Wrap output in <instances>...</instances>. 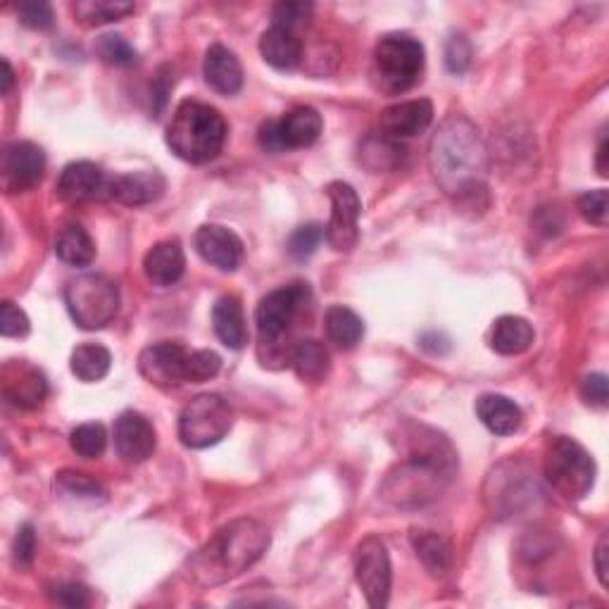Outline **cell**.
Wrapping results in <instances>:
<instances>
[{"mask_svg":"<svg viewBox=\"0 0 609 609\" xmlns=\"http://www.w3.org/2000/svg\"><path fill=\"white\" fill-rule=\"evenodd\" d=\"M70 443H72V450L76 452V455H82L86 460H96L108 448L106 426L98 424V422H88V424L76 426V429L70 436Z\"/></svg>","mask_w":609,"mask_h":609,"instance_id":"34","label":"cell"},{"mask_svg":"<svg viewBox=\"0 0 609 609\" xmlns=\"http://www.w3.org/2000/svg\"><path fill=\"white\" fill-rule=\"evenodd\" d=\"M233 424V410L222 395L205 393L193 398L179 414V438L191 450L217 446Z\"/></svg>","mask_w":609,"mask_h":609,"instance_id":"9","label":"cell"},{"mask_svg":"<svg viewBox=\"0 0 609 609\" xmlns=\"http://www.w3.org/2000/svg\"><path fill=\"white\" fill-rule=\"evenodd\" d=\"M578 215L586 219L588 224L595 227H607V217H609V191L598 188V191H588L583 193L576 203Z\"/></svg>","mask_w":609,"mask_h":609,"instance_id":"39","label":"cell"},{"mask_svg":"<svg viewBox=\"0 0 609 609\" xmlns=\"http://www.w3.org/2000/svg\"><path fill=\"white\" fill-rule=\"evenodd\" d=\"M227 122L219 110L198 100H184L167 126V146L176 158L191 165L215 160L224 148Z\"/></svg>","mask_w":609,"mask_h":609,"instance_id":"3","label":"cell"},{"mask_svg":"<svg viewBox=\"0 0 609 609\" xmlns=\"http://www.w3.org/2000/svg\"><path fill=\"white\" fill-rule=\"evenodd\" d=\"M472 64V46L464 36H452L446 46V68L452 74H462Z\"/></svg>","mask_w":609,"mask_h":609,"instance_id":"43","label":"cell"},{"mask_svg":"<svg viewBox=\"0 0 609 609\" xmlns=\"http://www.w3.org/2000/svg\"><path fill=\"white\" fill-rule=\"evenodd\" d=\"M546 478L567 500H581L595 484V462L590 452L574 438H555L546 450Z\"/></svg>","mask_w":609,"mask_h":609,"instance_id":"8","label":"cell"},{"mask_svg":"<svg viewBox=\"0 0 609 609\" xmlns=\"http://www.w3.org/2000/svg\"><path fill=\"white\" fill-rule=\"evenodd\" d=\"M110 365H112L110 350L98 345V343L80 345L74 350L72 360H70L72 374L84 383H96L100 379H106L108 372H110Z\"/></svg>","mask_w":609,"mask_h":609,"instance_id":"31","label":"cell"},{"mask_svg":"<svg viewBox=\"0 0 609 609\" xmlns=\"http://www.w3.org/2000/svg\"><path fill=\"white\" fill-rule=\"evenodd\" d=\"M17 15H20V22L24 24L27 29H34V32H46L53 27V8H50L48 3H44V0H34V3H20L17 8Z\"/></svg>","mask_w":609,"mask_h":609,"instance_id":"41","label":"cell"},{"mask_svg":"<svg viewBox=\"0 0 609 609\" xmlns=\"http://www.w3.org/2000/svg\"><path fill=\"white\" fill-rule=\"evenodd\" d=\"M64 305L74 324L84 331L108 327L120 309V289L108 277L84 275L64 287Z\"/></svg>","mask_w":609,"mask_h":609,"instance_id":"7","label":"cell"},{"mask_svg":"<svg viewBox=\"0 0 609 609\" xmlns=\"http://www.w3.org/2000/svg\"><path fill=\"white\" fill-rule=\"evenodd\" d=\"M165 179L158 172H134L112 176L110 198L122 205H148L165 193Z\"/></svg>","mask_w":609,"mask_h":609,"instance_id":"22","label":"cell"},{"mask_svg":"<svg viewBox=\"0 0 609 609\" xmlns=\"http://www.w3.org/2000/svg\"><path fill=\"white\" fill-rule=\"evenodd\" d=\"M289 367L295 372V377L305 383H321L329 377L331 357L329 350L321 341L305 339L291 345Z\"/></svg>","mask_w":609,"mask_h":609,"instance_id":"23","label":"cell"},{"mask_svg":"<svg viewBox=\"0 0 609 609\" xmlns=\"http://www.w3.org/2000/svg\"><path fill=\"white\" fill-rule=\"evenodd\" d=\"M222 369V357L215 350H193L186 357V381L205 383L215 379Z\"/></svg>","mask_w":609,"mask_h":609,"instance_id":"37","label":"cell"},{"mask_svg":"<svg viewBox=\"0 0 609 609\" xmlns=\"http://www.w3.org/2000/svg\"><path fill=\"white\" fill-rule=\"evenodd\" d=\"M324 327H327L329 341L341 350H353L365 336V321H362L355 309L345 305L329 307L327 317H324Z\"/></svg>","mask_w":609,"mask_h":609,"instance_id":"29","label":"cell"},{"mask_svg":"<svg viewBox=\"0 0 609 609\" xmlns=\"http://www.w3.org/2000/svg\"><path fill=\"white\" fill-rule=\"evenodd\" d=\"M46 170V155L32 141H17L3 153V186L8 193H20L36 186Z\"/></svg>","mask_w":609,"mask_h":609,"instance_id":"15","label":"cell"},{"mask_svg":"<svg viewBox=\"0 0 609 609\" xmlns=\"http://www.w3.org/2000/svg\"><path fill=\"white\" fill-rule=\"evenodd\" d=\"M452 472V452L443 455L440 448H431L412 455L393 474H388L383 496L400 508H419L438 498Z\"/></svg>","mask_w":609,"mask_h":609,"instance_id":"4","label":"cell"},{"mask_svg":"<svg viewBox=\"0 0 609 609\" xmlns=\"http://www.w3.org/2000/svg\"><path fill=\"white\" fill-rule=\"evenodd\" d=\"M403 146L400 141L386 136V134H377L369 136L365 144H362V162H365L372 172H383V170H393L400 162H403Z\"/></svg>","mask_w":609,"mask_h":609,"instance_id":"33","label":"cell"},{"mask_svg":"<svg viewBox=\"0 0 609 609\" xmlns=\"http://www.w3.org/2000/svg\"><path fill=\"white\" fill-rule=\"evenodd\" d=\"M114 450L124 462H146L155 450L153 424L138 412H124L114 422Z\"/></svg>","mask_w":609,"mask_h":609,"instance_id":"17","label":"cell"},{"mask_svg":"<svg viewBox=\"0 0 609 609\" xmlns=\"http://www.w3.org/2000/svg\"><path fill=\"white\" fill-rule=\"evenodd\" d=\"M134 12V3H124V0H82L74 5V17L80 20L84 27H102L122 20Z\"/></svg>","mask_w":609,"mask_h":609,"instance_id":"32","label":"cell"},{"mask_svg":"<svg viewBox=\"0 0 609 609\" xmlns=\"http://www.w3.org/2000/svg\"><path fill=\"white\" fill-rule=\"evenodd\" d=\"M112 176L94 162H72L62 170L58 179V196L64 203H88L110 198Z\"/></svg>","mask_w":609,"mask_h":609,"instance_id":"14","label":"cell"},{"mask_svg":"<svg viewBox=\"0 0 609 609\" xmlns=\"http://www.w3.org/2000/svg\"><path fill=\"white\" fill-rule=\"evenodd\" d=\"M186 357L188 350L181 343H155L138 355V372L153 386L172 388L186 381Z\"/></svg>","mask_w":609,"mask_h":609,"instance_id":"13","label":"cell"},{"mask_svg":"<svg viewBox=\"0 0 609 609\" xmlns=\"http://www.w3.org/2000/svg\"><path fill=\"white\" fill-rule=\"evenodd\" d=\"M321 129V114L315 108L297 106L283 114L281 120H267L257 132V141L267 153L301 150L317 144Z\"/></svg>","mask_w":609,"mask_h":609,"instance_id":"10","label":"cell"},{"mask_svg":"<svg viewBox=\"0 0 609 609\" xmlns=\"http://www.w3.org/2000/svg\"><path fill=\"white\" fill-rule=\"evenodd\" d=\"M193 243L205 263L222 271H236L243 260V241L227 227L205 224L196 231Z\"/></svg>","mask_w":609,"mask_h":609,"instance_id":"18","label":"cell"},{"mask_svg":"<svg viewBox=\"0 0 609 609\" xmlns=\"http://www.w3.org/2000/svg\"><path fill=\"white\" fill-rule=\"evenodd\" d=\"M355 576L369 607L383 609L391 598L393 569L381 538L369 536L360 543L355 552Z\"/></svg>","mask_w":609,"mask_h":609,"instance_id":"11","label":"cell"},{"mask_svg":"<svg viewBox=\"0 0 609 609\" xmlns=\"http://www.w3.org/2000/svg\"><path fill=\"white\" fill-rule=\"evenodd\" d=\"M3 395L10 405L22 410H36L48 395V381L41 369L27 362L12 360L3 367Z\"/></svg>","mask_w":609,"mask_h":609,"instance_id":"16","label":"cell"},{"mask_svg":"<svg viewBox=\"0 0 609 609\" xmlns=\"http://www.w3.org/2000/svg\"><path fill=\"white\" fill-rule=\"evenodd\" d=\"M260 53L267 64H271L275 70L289 72L295 70L303 60V44L297 34L271 27L263 34L260 38Z\"/></svg>","mask_w":609,"mask_h":609,"instance_id":"26","label":"cell"},{"mask_svg":"<svg viewBox=\"0 0 609 609\" xmlns=\"http://www.w3.org/2000/svg\"><path fill=\"white\" fill-rule=\"evenodd\" d=\"M186 269V255L179 241H162L153 245L144 260V271L155 287H172Z\"/></svg>","mask_w":609,"mask_h":609,"instance_id":"21","label":"cell"},{"mask_svg":"<svg viewBox=\"0 0 609 609\" xmlns=\"http://www.w3.org/2000/svg\"><path fill=\"white\" fill-rule=\"evenodd\" d=\"M12 84H15V72H12L10 62H8V60H3V96H8V94H10Z\"/></svg>","mask_w":609,"mask_h":609,"instance_id":"48","label":"cell"},{"mask_svg":"<svg viewBox=\"0 0 609 609\" xmlns=\"http://www.w3.org/2000/svg\"><path fill=\"white\" fill-rule=\"evenodd\" d=\"M607 536H602L598 540V548H595V572H598V578H600V586L607 588L609 586V576H607Z\"/></svg>","mask_w":609,"mask_h":609,"instance_id":"47","label":"cell"},{"mask_svg":"<svg viewBox=\"0 0 609 609\" xmlns=\"http://www.w3.org/2000/svg\"><path fill=\"white\" fill-rule=\"evenodd\" d=\"M321 241H324V227L321 224H305L291 236L289 253H291L293 260H307V257L319 248Z\"/></svg>","mask_w":609,"mask_h":609,"instance_id":"40","label":"cell"},{"mask_svg":"<svg viewBox=\"0 0 609 609\" xmlns=\"http://www.w3.org/2000/svg\"><path fill=\"white\" fill-rule=\"evenodd\" d=\"M327 196L331 200V217L329 227L324 229V239L336 253H350L360 241L362 203L357 191L345 181H331Z\"/></svg>","mask_w":609,"mask_h":609,"instance_id":"12","label":"cell"},{"mask_svg":"<svg viewBox=\"0 0 609 609\" xmlns=\"http://www.w3.org/2000/svg\"><path fill=\"white\" fill-rule=\"evenodd\" d=\"M56 600L64 607H86L88 605V588L82 586V583H62V586L56 588Z\"/></svg>","mask_w":609,"mask_h":609,"instance_id":"46","label":"cell"},{"mask_svg":"<svg viewBox=\"0 0 609 609\" xmlns=\"http://www.w3.org/2000/svg\"><path fill=\"white\" fill-rule=\"evenodd\" d=\"M476 414L486 429L496 436H510L520 431L522 426V410L508 395H482L476 400Z\"/></svg>","mask_w":609,"mask_h":609,"instance_id":"24","label":"cell"},{"mask_svg":"<svg viewBox=\"0 0 609 609\" xmlns=\"http://www.w3.org/2000/svg\"><path fill=\"white\" fill-rule=\"evenodd\" d=\"M429 165L446 196L472 207L478 205V196H486L488 153L478 129L464 114H452L438 126Z\"/></svg>","mask_w":609,"mask_h":609,"instance_id":"1","label":"cell"},{"mask_svg":"<svg viewBox=\"0 0 609 609\" xmlns=\"http://www.w3.org/2000/svg\"><path fill=\"white\" fill-rule=\"evenodd\" d=\"M534 343V327L516 315H504L494 324L490 331V348L500 355H522Z\"/></svg>","mask_w":609,"mask_h":609,"instance_id":"28","label":"cell"},{"mask_svg":"<svg viewBox=\"0 0 609 609\" xmlns=\"http://www.w3.org/2000/svg\"><path fill=\"white\" fill-rule=\"evenodd\" d=\"M424 70V46L407 34H388L374 48L372 84L381 94L398 96L419 82Z\"/></svg>","mask_w":609,"mask_h":609,"instance_id":"6","label":"cell"},{"mask_svg":"<svg viewBox=\"0 0 609 609\" xmlns=\"http://www.w3.org/2000/svg\"><path fill=\"white\" fill-rule=\"evenodd\" d=\"M56 253L64 265L88 267L96 260V243L82 224H70L60 231Z\"/></svg>","mask_w":609,"mask_h":609,"instance_id":"30","label":"cell"},{"mask_svg":"<svg viewBox=\"0 0 609 609\" xmlns=\"http://www.w3.org/2000/svg\"><path fill=\"white\" fill-rule=\"evenodd\" d=\"M269 548V531L255 520H236L222 526L188 560V576L198 586H219L260 560Z\"/></svg>","mask_w":609,"mask_h":609,"instance_id":"2","label":"cell"},{"mask_svg":"<svg viewBox=\"0 0 609 609\" xmlns=\"http://www.w3.org/2000/svg\"><path fill=\"white\" fill-rule=\"evenodd\" d=\"M32 329L29 317L24 315V309L17 307L12 301L3 303V309H0V331H3L5 339H22L27 336Z\"/></svg>","mask_w":609,"mask_h":609,"instance_id":"42","label":"cell"},{"mask_svg":"<svg viewBox=\"0 0 609 609\" xmlns=\"http://www.w3.org/2000/svg\"><path fill=\"white\" fill-rule=\"evenodd\" d=\"M581 395L590 407H607V377L605 374H590L581 383Z\"/></svg>","mask_w":609,"mask_h":609,"instance_id":"44","label":"cell"},{"mask_svg":"<svg viewBox=\"0 0 609 609\" xmlns=\"http://www.w3.org/2000/svg\"><path fill=\"white\" fill-rule=\"evenodd\" d=\"M34 552H36V534L29 524H24L15 540V562L20 567H29L34 562Z\"/></svg>","mask_w":609,"mask_h":609,"instance_id":"45","label":"cell"},{"mask_svg":"<svg viewBox=\"0 0 609 609\" xmlns=\"http://www.w3.org/2000/svg\"><path fill=\"white\" fill-rule=\"evenodd\" d=\"M203 74L205 82L210 88H215L217 94L222 96H233L239 94L243 86V70L239 58L231 53L229 48L224 46H210L205 53V62H203Z\"/></svg>","mask_w":609,"mask_h":609,"instance_id":"20","label":"cell"},{"mask_svg":"<svg viewBox=\"0 0 609 609\" xmlns=\"http://www.w3.org/2000/svg\"><path fill=\"white\" fill-rule=\"evenodd\" d=\"M431 122H434V106H431V100H426V98L398 102V106L386 108L379 117L381 134L391 136L395 141L412 138V136L426 132Z\"/></svg>","mask_w":609,"mask_h":609,"instance_id":"19","label":"cell"},{"mask_svg":"<svg viewBox=\"0 0 609 609\" xmlns=\"http://www.w3.org/2000/svg\"><path fill=\"white\" fill-rule=\"evenodd\" d=\"M309 289L307 283H289L277 291L267 293L255 309L257 333H260V350L267 348V355H260L265 365L271 362H287L291 355V345H283V336L291 329L297 313L307 305Z\"/></svg>","mask_w":609,"mask_h":609,"instance_id":"5","label":"cell"},{"mask_svg":"<svg viewBox=\"0 0 609 609\" xmlns=\"http://www.w3.org/2000/svg\"><path fill=\"white\" fill-rule=\"evenodd\" d=\"M309 15H313V5L309 3H279L271 10V27L295 34L297 29L305 27Z\"/></svg>","mask_w":609,"mask_h":609,"instance_id":"38","label":"cell"},{"mask_svg":"<svg viewBox=\"0 0 609 609\" xmlns=\"http://www.w3.org/2000/svg\"><path fill=\"white\" fill-rule=\"evenodd\" d=\"M598 172L600 176H607V138L600 141V148H598Z\"/></svg>","mask_w":609,"mask_h":609,"instance_id":"49","label":"cell"},{"mask_svg":"<svg viewBox=\"0 0 609 609\" xmlns=\"http://www.w3.org/2000/svg\"><path fill=\"white\" fill-rule=\"evenodd\" d=\"M96 53L102 62L114 64V68H129V64L136 62V50L120 34L100 36L96 44Z\"/></svg>","mask_w":609,"mask_h":609,"instance_id":"36","label":"cell"},{"mask_svg":"<svg viewBox=\"0 0 609 609\" xmlns=\"http://www.w3.org/2000/svg\"><path fill=\"white\" fill-rule=\"evenodd\" d=\"M412 548L417 552L426 572L431 576H446L452 567V543L434 531L414 528L412 531Z\"/></svg>","mask_w":609,"mask_h":609,"instance_id":"27","label":"cell"},{"mask_svg":"<svg viewBox=\"0 0 609 609\" xmlns=\"http://www.w3.org/2000/svg\"><path fill=\"white\" fill-rule=\"evenodd\" d=\"M56 486L64 496L82 498V500H96L106 496V488H102L96 478H90L88 474L82 472H60L56 478Z\"/></svg>","mask_w":609,"mask_h":609,"instance_id":"35","label":"cell"},{"mask_svg":"<svg viewBox=\"0 0 609 609\" xmlns=\"http://www.w3.org/2000/svg\"><path fill=\"white\" fill-rule=\"evenodd\" d=\"M212 327L227 348L241 350L248 343V329H245V315L236 295H222L212 307Z\"/></svg>","mask_w":609,"mask_h":609,"instance_id":"25","label":"cell"}]
</instances>
